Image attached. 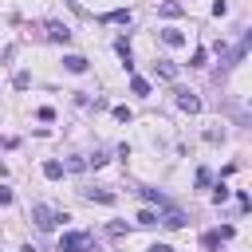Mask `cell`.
<instances>
[{
	"label": "cell",
	"mask_w": 252,
	"mask_h": 252,
	"mask_svg": "<svg viewBox=\"0 0 252 252\" xmlns=\"http://www.w3.org/2000/svg\"><path fill=\"white\" fill-rule=\"evenodd\" d=\"M59 252H98L91 232H63L59 236Z\"/></svg>",
	"instance_id": "6da1fadb"
},
{
	"label": "cell",
	"mask_w": 252,
	"mask_h": 252,
	"mask_svg": "<svg viewBox=\"0 0 252 252\" xmlns=\"http://www.w3.org/2000/svg\"><path fill=\"white\" fill-rule=\"evenodd\" d=\"M32 217H35V228H43V232H51L59 220H71L67 213H55L51 205H32Z\"/></svg>",
	"instance_id": "7a4b0ae2"
},
{
	"label": "cell",
	"mask_w": 252,
	"mask_h": 252,
	"mask_svg": "<svg viewBox=\"0 0 252 252\" xmlns=\"http://www.w3.org/2000/svg\"><path fill=\"white\" fill-rule=\"evenodd\" d=\"M43 28H47V39H51V43H63V47L71 43V28H67V24H59V20H47Z\"/></svg>",
	"instance_id": "3957f363"
},
{
	"label": "cell",
	"mask_w": 252,
	"mask_h": 252,
	"mask_svg": "<svg viewBox=\"0 0 252 252\" xmlns=\"http://www.w3.org/2000/svg\"><path fill=\"white\" fill-rule=\"evenodd\" d=\"M158 220H161V224H169V228H181V224H185V213H181V209H173V205L165 201V205H161V217H158Z\"/></svg>",
	"instance_id": "277c9868"
},
{
	"label": "cell",
	"mask_w": 252,
	"mask_h": 252,
	"mask_svg": "<svg viewBox=\"0 0 252 252\" xmlns=\"http://www.w3.org/2000/svg\"><path fill=\"white\" fill-rule=\"evenodd\" d=\"M158 39H161L165 47H185V32H181V28H161Z\"/></svg>",
	"instance_id": "5b68a950"
},
{
	"label": "cell",
	"mask_w": 252,
	"mask_h": 252,
	"mask_svg": "<svg viewBox=\"0 0 252 252\" xmlns=\"http://www.w3.org/2000/svg\"><path fill=\"white\" fill-rule=\"evenodd\" d=\"M177 106L189 110V114H197V110H201V98H197L193 91H177Z\"/></svg>",
	"instance_id": "8992f818"
},
{
	"label": "cell",
	"mask_w": 252,
	"mask_h": 252,
	"mask_svg": "<svg viewBox=\"0 0 252 252\" xmlns=\"http://www.w3.org/2000/svg\"><path fill=\"white\" fill-rule=\"evenodd\" d=\"M134 16H130V8H114V12H106V16H98V24H130Z\"/></svg>",
	"instance_id": "52a82bcc"
},
{
	"label": "cell",
	"mask_w": 252,
	"mask_h": 252,
	"mask_svg": "<svg viewBox=\"0 0 252 252\" xmlns=\"http://www.w3.org/2000/svg\"><path fill=\"white\" fill-rule=\"evenodd\" d=\"M87 201H98V205H114V193L110 189H83Z\"/></svg>",
	"instance_id": "ba28073f"
},
{
	"label": "cell",
	"mask_w": 252,
	"mask_h": 252,
	"mask_svg": "<svg viewBox=\"0 0 252 252\" xmlns=\"http://www.w3.org/2000/svg\"><path fill=\"white\" fill-rule=\"evenodd\" d=\"M114 51H118L122 67H126V71H134V55H130V43H126V39H118V43H114Z\"/></svg>",
	"instance_id": "9c48e42d"
},
{
	"label": "cell",
	"mask_w": 252,
	"mask_h": 252,
	"mask_svg": "<svg viewBox=\"0 0 252 252\" xmlns=\"http://www.w3.org/2000/svg\"><path fill=\"white\" fill-rule=\"evenodd\" d=\"M63 67H67L71 75H83V71H87V59H83V55H63Z\"/></svg>",
	"instance_id": "30bf717a"
},
{
	"label": "cell",
	"mask_w": 252,
	"mask_h": 252,
	"mask_svg": "<svg viewBox=\"0 0 252 252\" xmlns=\"http://www.w3.org/2000/svg\"><path fill=\"white\" fill-rule=\"evenodd\" d=\"M154 75H161V79H177V63H169V59H158V63H154Z\"/></svg>",
	"instance_id": "8fae6325"
},
{
	"label": "cell",
	"mask_w": 252,
	"mask_h": 252,
	"mask_svg": "<svg viewBox=\"0 0 252 252\" xmlns=\"http://www.w3.org/2000/svg\"><path fill=\"white\" fill-rule=\"evenodd\" d=\"M63 173H67V165H63V161H55V158H51V161H43V177H51V181H59Z\"/></svg>",
	"instance_id": "7c38bea8"
},
{
	"label": "cell",
	"mask_w": 252,
	"mask_h": 252,
	"mask_svg": "<svg viewBox=\"0 0 252 252\" xmlns=\"http://www.w3.org/2000/svg\"><path fill=\"white\" fill-rule=\"evenodd\" d=\"M158 12H161V16H169V20H173V16H181V12H185V8H181V4H177V0H165V4H158Z\"/></svg>",
	"instance_id": "4fadbf2b"
},
{
	"label": "cell",
	"mask_w": 252,
	"mask_h": 252,
	"mask_svg": "<svg viewBox=\"0 0 252 252\" xmlns=\"http://www.w3.org/2000/svg\"><path fill=\"white\" fill-rule=\"evenodd\" d=\"M130 91H134V94H142V98H146V94H150V83H146V79H142V75H134V79H130Z\"/></svg>",
	"instance_id": "5bb4252c"
},
{
	"label": "cell",
	"mask_w": 252,
	"mask_h": 252,
	"mask_svg": "<svg viewBox=\"0 0 252 252\" xmlns=\"http://www.w3.org/2000/svg\"><path fill=\"white\" fill-rule=\"evenodd\" d=\"M142 197H146V201H150V205H158V209H161V205H165V197H161V193H158V189H142Z\"/></svg>",
	"instance_id": "9a60e30c"
},
{
	"label": "cell",
	"mask_w": 252,
	"mask_h": 252,
	"mask_svg": "<svg viewBox=\"0 0 252 252\" xmlns=\"http://www.w3.org/2000/svg\"><path fill=\"white\" fill-rule=\"evenodd\" d=\"M220 240H224V236H220V228H217V232H205V236H201V244H205V248H217Z\"/></svg>",
	"instance_id": "2e32d148"
},
{
	"label": "cell",
	"mask_w": 252,
	"mask_h": 252,
	"mask_svg": "<svg viewBox=\"0 0 252 252\" xmlns=\"http://www.w3.org/2000/svg\"><path fill=\"white\" fill-rule=\"evenodd\" d=\"M138 224H158V213H154V209H142V213H138Z\"/></svg>",
	"instance_id": "e0dca14e"
},
{
	"label": "cell",
	"mask_w": 252,
	"mask_h": 252,
	"mask_svg": "<svg viewBox=\"0 0 252 252\" xmlns=\"http://www.w3.org/2000/svg\"><path fill=\"white\" fill-rule=\"evenodd\" d=\"M189 67H205V47H197V51H193V59H189Z\"/></svg>",
	"instance_id": "ac0fdd59"
},
{
	"label": "cell",
	"mask_w": 252,
	"mask_h": 252,
	"mask_svg": "<svg viewBox=\"0 0 252 252\" xmlns=\"http://www.w3.org/2000/svg\"><path fill=\"white\" fill-rule=\"evenodd\" d=\"M35 118H39V122H51V118H55V110H51V106H39V110H35Z\"/></svg>",
	"instance_id": "d6986e66"
},
{
	"label": "cell",
	"mask_w": 252,
	"mask_h": 252,
	"mask_svg": "<svg viewBox=\"0 0 252 252\" xmlns=\"http://www.w3.org/2000/svg\"><path fill=\"white\" fill-rule=\"evenodd\" d=\"M114 118H118V122H130L134 114H130V106H114Z\"/></svg>",
	"instance_id": "ffe728a7"
},
{
	"label": "cell",
	"mask_w": 252,
	"mask_h": 252,
	"mask_svg": "<svg viewBox=\"0 0 252 252\" xmlns=\"http://www.w3.org/2000/svg\"><path fill=\"white\" fill-rule=\"evenodd\" d=\"M213 201H217V205H220V201H228V189H224V185H217V189H213Z\"/></svg>",
	"instance_id": "44dd1931"
},
{
	"label": "cell",
	"mask_w": 252,
	"mask_h": 252,
	"mask_svg": "<svg viewBox=\"0 0 252 252\" xmlns=\"http://www.w3.org/2000/svg\"><path fill=\"white\" fill-rule=\"evenodd\" d=\"M126 232H130V228H126L122 220H114V224H110V236H126Z\"/></svg>",
	"instance_id": "7402d4cb"
},
{
	"label": "cell",
	"mask_w": 252,
	"mask_h": 252,
	"mask_svg": "<svg viewBox=\"0 0 252 252\" xmlns=\"http://www.w3.org/2000/svg\"><path fill=\"white\" fill-rule=\"evenodd\" d=\"M0 205H12V189L8 185H0Z\"/></svg>",
	"instance_id": "603a6c76"
},
{
	"label": "cell",
	"mask_w": 252,
	"mask_h": 252,
	"mask_svg": "<svg viewBox=\"0 0 252 252\" xmlns=\"http://www.w3.org/2000/svg\"><path fill=\"white\" fill-rule=\"evenodd\" d=\"M150 252H173L169 244H150Z\"/></svg>",
	"instance_id": "cb8c5ba5"
}]
</instances>
